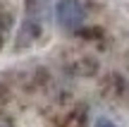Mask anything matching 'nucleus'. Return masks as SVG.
Listing matches in <instances>:
<instances>
[{
	"label": "nucleus",
	"mask_w": 129,
	"mask_h": 127,
	"mask_svg": "<svg viewBox=\"0 0 129 127\" xmlns=\"http://www.w3.org/2000/svg\"><path fill=\"white\" fill-rule=\"evenodd\" d=\"M55 19L62 29H77L86 19V10H84V5L79 0H57Z\"/></svg>",
	"instance_id": "obj_1"
},
{
	"label": "nucleus",
	"mask_w": 129,
	"mask_h": 127,
	"mask_svg": "<svg viewBox=\"0 0 129 127\" xmlns=\"http://www.w3.org/2000/svg\"><path fill=\"white\" fill-rule=\"evenodd\" d=\"M93 127H115V125H112L108 118H101V120H96V125H93Z\"/></svg>",
	"instance_id": "obj_2"
},
{
	"label": "nucleus",
	"mask_w": 129,
	"mask_h": 127,
	"mask_svg": "<svg viewBox=\"0 0 129 127\" xmlns=\"http://www.w3.org/2000/svg\"><path fill=\"white\" fill-rule=\"evenodd\" d=\"M0 127H12V125H10L7 120H0Z\"/></svg>",
	"instance_id": "obj_3"
}]
</instances>
